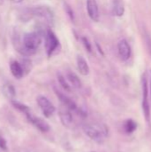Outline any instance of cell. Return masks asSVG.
Wrapping results in <instances>:
<instances>
[{
    "label": "cell",
    "instance_id": "cell-1",
    "mask_svg": "<svg viewBox=\"0 0 151 152\" xmlns=\"http://www.w3.org/2000/svg\"><path fill=\"white\" fill-rule=\"evenodd\" d=\"M21 18L24 20H28L32 18H36L41 20L46 24H52L54 20V12L49 7L45 5H36L29 7L24 10V12L21 14Z\"/></svg>",
    "mask_w": 151,
    "mask_h": 152
},
{
    "label": "cell",
    "instance_id": "cell-2",
    "mask_svg": "<svg viewBox=\"0 0 151 152\" xmlns=\"http://www.w3.org/2000/svg\"><path fill=\"white\" fill-rule=\"evenodd\" d=\"M42 43V33L40 32H29L26 33L22 38V45L17 49L24 56H29L34 54L39 48Z\"/></svg>",
    "mask_w": 151,
    "mask_h": 152
},
{
    "label": "cell",
    "instance_id": "cell-3",
    "mask_svg": "<svg viewBox=\"0 0 151 152\" xmlns=\"http://www.w3.org/2000/svg\"><path fill=\"white\" fill-rule=\"evenodd\" d=\"M85 134L97 143H102L109 134L108 128L105 125L99 123H87L83 126Z\"/></svg>",
    "mask_w": 151,
    "mask_h": 152
},
{
    "label": "cell",
    "instance_id": "cell-4",
    "mask_svg": "<svg viewBox=\"0 0 151 152\" xmlns=\"http://www.w3.org/2000/svg\"><path fill=\"white\" fill-rule=\"evenodd\" d=\"M142 110H143V114L145 116L146 120L149 121L150 118V100H149L150 88H149V79L146 74L142 76Z\"/></svg>",
    "mask_w": 151,
    "mask_h": 152
},
{
    "label": "cell",
    "instance_id": "cell-5",
    "mask_svg": "<svg viewBox=\"0 0 151 152\" xmlns=\"http://www.w3.org/2000/svg\"><path fill=\"white\" fill-rule=\"evenodd\" d=\"M60 45V41L57 38L56 35L51 30L48 29L45 33V50L49 57H51L54 52L57 51Z\"/></svg>",
    "mask_w": 151,
    "mask_h": 152
},
{
    "label": "cell",
    "instance_id": "cell-6",
    "mask_svg": "<svg viewBox=\"0 0 151 152\" xmlns=\"http://www.w3.org/2000/svg\"><path fill=\"white\" fill-rule=\"evenodd\" d=\"M38 106L41 108L43 114L45 118H50L55 111V107L53 104L44 95H39L36 98Z\"/></svg>",
    "mask_w": 151,
    "mask_h": 152
},
{
    "label": "cell",
    "instance_id": "cell-7",
    "mask_svg": "<svg viewBox=\"0 0 151 152\" xmlns=\"http://www.w3.org/2000/svg\"><path fill=\"white\" fill-rule=\"evenodd\" d=\"M117 52H118V55L122 61H126L127 60H129V58L131 57L132 50H131V46L126 39H122L118 42Z\"/></svg>",
    "mask_w": 151,
    "mask_h": 152
},
{
    "label": "cell",
    "instance_id": "cell-8",
    "mask_svg": "<svg viewBox=\"0 0 151 152\" xmlns=\"http://www.w3.org/2000/svg\"><path fill=\"white\" fill-rule=\"evenodd\" d=\"M86 10L89 18L93 21L98 22L100 20L99 6L96 0H86Z\"/></svg>",
    "mask_w": 151,
    "mask_h": 152
},
{
    "label": "cell",
    "instance_id": "cell-9",
    "mask_svg": "<svg viewBox=\"0 0 151 152\" xmlns=\"http://www.w3.org/2000/svg\"><path fill=\"white\" fill-rule=\"evenodd\" d=\"M26 116H27L28 120L32 125H34L39 131H41L42 133H46V132H48V131L50 130L49 125H48L44 119H41V118H37V117L32 115L30 112L27 113Z\"/></svg>",
    "mask_w": 151,
    "mask_h": 152
},
{
    "label": "cell",
    "instance_id": "cell-10",
    "mask_svg": "<svg viewBox=\"0 0 151 152\" xmlns=\"http://www.w3.org/2000/svg\"><path fill=\"white\" fill-rule=\"evenodd\" d=\"M60 119L62 123V125L66 127H71L73 125V116L71 113V110L68 108L64 107L61 108L59 111Z\"/></svg>",
    "mask_w": 151,
    "mask_h": 152
},
{
    "label": "cell",
    "instance_id": "cell-11",
    "mask_svg": "<svg viewBox=\"0 0 151 152\" xmlns=\"http://www.w3.org/2000/svg\"><path fill=\"white\" fill-rule=\"evenodd\" d=\"M55 93H56V95H57V97L59 98L60 102H61V104H62L64 107L68 108V109L70 110L71 111H75V112L77 111V110L78 108H77V104L75 103L74 101H72L69 97H68L67 95L63 94L62 93H61V92H59V91H57V90H55Z\"/></svg>",
    "mask_w": 151,
    "mask_h": 152
},
{
    "label": "cell",
    "instance_id": "cell-12",
    "mask_svg": "<svg viewBox=\"0 0 151 152\" xmlns=\"http://www.w3.org/2000/svg\"><path fill=\"white\" fill-rule=\"evenodd\" d=\"M77 67L79 73L83 76H87L90 72L89 65H88L86 60L82 55L77 56Z\"/></svg>",
    "mask_w": 151,
    "mask_h": 152
},
{
    "label": "cell",
    "instance_id": "cell-13",
    "mask_svg": "<svg viewBox=\"0 0 151 152\" xmlns=\"http://www.w3.org/2000/svg\"><path fill=\"white\" fill-rule=\"evenodd\" d=\"M10 69L12 74V76L15 78H21L24 75V69L22 68V65L18 62L17 61H12L10 64Z\"/></svg>",
    "mask_w": 151,
    "mask_h": 152
},
{
    "label": "cell",
    "instance_id": "cell-14",
    "mask_svg": "<svg viewBox=\"0 0 151 152\" xmlns=\"http://www.w3.org/2000/svg\"><path fill=\"white\" fill-rule=\"evenodd\" d=\"M125 4L123 0H113L112 4V13L117 17H122L125 14Z\"/></svg>",
    "mask_w": 151,
    "mask_h": 152
},
{
    "label": "cell",
    "instance_id": "cell-15",
    "mask_svg": "<svg viewBox=\"0 0 151 152\" xmlns=\"http://www.w3.org/2000/svg\"><path fill=\"white\" fill-rule=\"evenodd\" d=\"M67 78L69 83L71 85V86H73L74 88L79 89L82 87V82L80 80V78L77 77V75H76L74 72H68L67 74Z\"/></svg>",
    "mask_w": 151,
    "mask_h": 152
},
{
    "label": "cell",
    "instance_id": "cell-16",
    "mask_svg": "<svg viewBox=\"0 0 151 152\" xmlns=\"http://www.w3.org/2000/svg\"><path fill=\"white\" fill-rule=\"evenodd\" d=\"M137 129V123L133 119H126L123 124V130L126 134H131Z\"/></svg>",
    "mask_w": 151,
    "mask_h": 152
},
{
    "label": "cell",
    "instance_id": "cell-17",
    "mask_svg": "<svg viewBox=\"0 0 151 152\" xmlns=\"http://www.w3.org/2000/svg\"><path fill=\"white\" fill-rule=\"evenodd\" d=\"M2 91H3L4 95L6 98L11 99V100H12V98H14L15 95H16V91H15L14 86H13L12 85L9 84V83L4 84V85L3 86Z\"/></svg>",
    "mask_w": 151,
    "mask_h": 152
},
{
    "label": "cell",
    "instance_id": "cell-18",
    "mask_svg": "<svg viewBox=\"0 0 151 152\" xmlns=\"http://www.w3.org/2000/svg\"><path fill=\"white\" fill-rule=\"evenodd\" d=\"M57 77H58V81H59V84L61 85V86L67 92H70L71 91V86L69 84V82L65 79V77L61 74V73H58L57 75Z\"/></svg>",
    "mask_w": 151,
    "mask_h": 152
},
{
    "label": "cell",
    "instance_id": "cell-19",
    "mask_svg": "<svg viewBox=\"0 0 151 152\" xmlns=\"http://www.w3.org/2000/svg\"><path fill=\"white\" fill-rule=\"evenodd\" d=\"M12 104L13 105V107H14L15 109L19 110L20 111H21V112H23V113H25V114H27V113L30 112L29 108H28V106H26V105H24V104L20 103V102H15V101H12Z\"/></svg>",
    "mask_w": 151,
    "mask_h": 152
},
{
    "label": "cell",
    "instance_id": "cell-20",
    "mask_svg": "<svg viewBox=\"0 0 151 152\" xmlns=\"http://www.w3.org/2000/svg\"><path fill=\"white\" fill-rule=\"evenodd\" d=\"M81 42H82L83 45L85 46V48L86 49V51H87L88 53H92V52H93L92 44L90 43L89 39H88L86 37H81Z\"/></svg>",
    "mask_w": 151,
    "mask_h": 152
},
{
    "label": "cell",
    "instance_id": "cell-21",
    "mask_svg": "<svg viewBox=\"0 0 151 152\" xmlns=\"http://www.w3.org/2000/svg\"><path fill=\"white\" fill-rule=\"evenodd\" d=\"M64 9H65L66 13H67L68 16L69 17V19H70L72 21H74V20H75V14H74V11H73V9L70 7V5L68 4L67 3H65V4H64Z\"/></svg>",
    "mask_w": 151,
    "mask_h": 152
},
{
    "label": "cell",
    "instance_id": "cell-22",
    "mask_svg": "<svg viewBox=\"0 0 151 152\" xmlns=\"http://www.w3.org/2000/svg\"><path fill=\"white\" fill-rule=\"evenodd\" d=\"M144 40H145L146 45L148 47V50L151 54V35H150L148 32H145V34H144Z\"/></svg>",
    "mask_w": 151,
    "mask_h": 152
},
{
    "label": "cell",
    "instance_id": "cell-23",
    "mask_svg": "<svg viewBox=\"0 0 151 152\" xmlns=\"http://www.w3.org/2000/svg\"><path fill=\"white\" fill-rule=\"evenodd\" d=\"M0 148L2 150H6L7 149V147H6V142H5V140L2 136H0Z\"/></svg>",
    "mask_w": 151,
    "mask_h": 152
},
{
    "label": "cell",
    "instance_id": "cell-24",
    "mask_svg": "<svg viewBox=\"0 0 151 152\" xmlns=\"http://www.w3.org/2000/svg\"><path fill=\"white\" fill-rule=\"evenodd\" d=\"M95 45H96V48L98 49V52H99L102 56H104V55H105V54H104V52H103V50H102L101 46H100V45L98 44V42H95Z\"/></svg>",
    "mask_w": 151,
    "mask_h": 152
},
{
    "label": "cell",
    "instance_id": "cell-25",
    "mask_svg": "<svg viewBox=\"0 0 151 152\" xmlns=\"http://www.w3.org/2000/svg\"><path fill=\"white\" fill-rule=\"evenodd\" d=\"M149 88H150V92L151 100V70H150V73H149Z\"/></svg>",
    "mask_w": 151,
    "mask_h": 152
},
{
    "label": "cell",
    "instance_id": "cell-26",
    "mask_svg": "<svg viewBox=\"0 0 151 152\" xmlns=\"http://www.w3.org/2000/svg\"><path fill=\"white\" fill-rule=\"evenodd\" d=\"M24 0H11V2H12V3H14V4H19V3H21V2H23Z\"/></svg>",
    "mask_w": 151,
    "mask_h": 152
}]
</instances>
